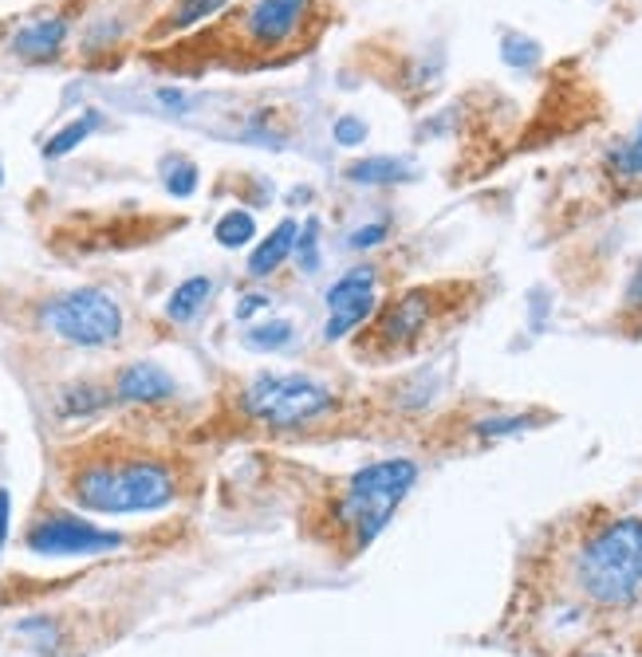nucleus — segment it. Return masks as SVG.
I'll use <instances>...</instances> for the list:
<instances>
[{
  "mask_svg": "<svg viewBox=\"0 0 642 657\" xmlns=\"http://www.w3.org/2000/svg\"><path fill=\"white\" fill-rule=\"evenodd\" d=\"M489 288L481 280H425L383 295L375 315L351 339V354L363 366L415 363L462 331L481 312Z\"/></svg>",
  "mask_w": 642,
  "mask_h": 657,
  "instance_id": "nucleus-1",
  "label": "nucleus"
},
{
  "mask_svg": "<svg viewBox=\"0 0 642 657\" xmlns=\"http://www.w3.org/2000/svg\"><path fill=\"white\" fill-rule=\"evenodd\" d=\"M68 496L100 516L159 512L178 496V472L154 453L87 449L68 477Z\"/></svg>",
  "mask_w": 642,
  "mask_h": 657,
  "instance_id": "nucleus-2",
  "label": "nucleus"
},
{
  "mask_svg": "<svg viewBox=\"0 0 642 657\" xmlns=\"http://www.w3.org/2000/svg\"><path fill=\"white\" fill-rule=\"evenodd\" d=\"M568 579L592 610H631L642 599V516H607L572 548Z\"/></svg>",
  "mask_w": 642,
  "mask_h": 657,
  "instance_id": "nucleus-3",
  "label": "nucleus"
},
{
  "mask_svg": "<svg viewBox=\"0 0 642 657\" xmlns=\"http://www.w3.org/2000/svg\"><path fill=\"white\" fill-rule=\"evenodd\" d=\"M418 484V461L410 457H386L355 469L336 484L331 501V520L347 543V555H363L378 540V531L390 524L398 504L410 496Z\"/></svg>",
  "mask_w": 642,
  "mask_h": 657,
  "instance_id": "nucleus-4",
  "label": "nucleus"
},
{
  "mask_svg": "<svg viewBox=\"0 0 642 657\" xmlns=\"http://www.w3.org/2000/svg\"><path fill=\"white\" fill-rule=\"evenodd\" d=\"M336 20V0H253L237 12V56L245 68H268L312 51Z\"/></svg>",
  "mask_w": 642,
  "mask_h": 657,
  "instance_id": "nucleus-5",
  "label": "nucleus"
},
{
  "mask_svg": "<svg viewBox=\"0 0 642 657\" xmlns=\"http://www.w3.org/2000/svg\"><path fill=\"white\" fill-rule=\"evenodd\" d=\"M237 406L248 422L268 425L280 433L312 430V425H331L351 410V398L336 386L319 383L300 371H265L253 374L237 394Z\"/></svg>",
  "mask_w": 642,
  "mask_h": 657,
  "instance_id": "nucleus-6",
  "label": "nucleus"
},
{
  "mask_svg": "<svg viewBox=\"0 0 642 657\" xmlns=\"http://www.w3.org/2000/svg\"><path fill=\"white\" fill-rule=\"evenodd\" d=\"M40 327L71 347H115L122 339V307L100 288H75L40 307Z\"/></svg>",
  "mask_w": 642,
  "mask_h": 657,
  "instance_id": "nucleus-7",
  "label": "nucleus"
},
{
  "mask_svg": "<svg viewBox=\"0 0 642 657\" xmlns=\"http://www.w3.org/2000/svg\"><path fill=\"white\" fill-rule=\"evenodd\" d=\"M378 280H383V265L366 260V265L347 268L336 284L327 288L324 292V300H327L324 343H339V339L359 331V327L375 315L378 300H383V295H378Z\"/></svg>",
  "mask_w": 642,
  "mask_h": 657,
  "instance_id": "nucleus-8",
  "label": "nucleus"
},
{
  "mask_svg": "<svg viewBox=\"0 0 642 657\" xmlns=\"http://www.w3.org/2000/svg\"><path fill=\"white\" fill-rule=\"evenodd\" d=\"M24 543L36 555H95V551L119 548L122 536L119 531L95 528L91 520L68 516V512H51V516H40V520L32 524Z\"/></svg>",
  "mask_w": 642,
  "mask_h": 657,
  "instance_id": "nucleus-9",
  "label": "nucleus"
},
{
  "mask_svg": "<svg viewBox=\"0 0 642 657\" xmlns=\"http://www.w3.org/2000/svg\"><path fill=\"white\" fill-rule=\"evenodd\" d=\"M115 402L122 406H154V402H170L174 394H178V383H174V374L159 363H127L119 374H115Z\"/></svg>",
  "mask_w": 642,
  "mask_h": 657,
  "instance_id": "nucleus-10",
  "label": "nucleus"
},
{
  "mask_svg": "<svg viewBox=\"0 0 642 657\" xmlns=\"http://www.w3.org/2000/svg\"><path fill=\"white\" fill-rule=\"evenodd\" d=\"M603 177L619 201L642 193V118L603 157Z\"/></svg>",
  "mask_w": 642,
  "mask_h": 657,
  "instance_id": "nucleus-11",
  "label": "nucleus"
},
{
  "mask_svg": "<svg viewBox=\"0 0 642 657\" xmlns=\"http://www.w3.org/2000/svg\"><path fill=\"white\" fill-rule=\"evenodd\" d=\"M296 240H300V225L292 221V216H284V221H280V225L272 228L257 248H253V256H248V275H253V280L272 275L280 265H284L288 256L296 253Z\"/></svg>",
  "mask_w": 642,
  "mask_h": 657,
  "instance_id": "nucleus-12",
  "label": "nucleus"
},
{
  "mask_svg": "<svg viewBox=\"0 0 642 657\" xmlns=\"http://www.w3.org/2000/svg\"><path fill=\"white\" fill-rule=\"evenodd\" d=\"M68 20L63 16H44V20H32V24H24L21 32H16V39H12V48H16V56L24 59H51L56 51L63 48V39H68Z\"/></svg>",
  "mask_w": 642,
  "mask_h": 657,
  "instance_id": "nucleus-13",
  "label": "nucleus"
},
{
  "mask_svg": "<svg viewBox=\"0 0 642 657\" xmlns=\"http://www.w3.org/2000/svg\"><path fill=\"white\" fill-rule=\"evenodd\" d=\"M611 327H615V335H627V339H639L642 335V256L634 260L627 284H622Z\"/></svg>",
  "mask_w": 642,
  "mask_h": 657,
  "instance_id": "nucleus-14",
  "label": "nucleus"
},
{
  "mask_svg": "<svg viewBox=\"0 0 642 657\" xmlns=\"http://www.w3.org/2000/svg\"><path fill=\"white\" fill-rule=\"evenodd\" d=\"M209 295H213V280H209V275H189V280H182V284L170 292L166 315L174 324H189V319L206 307Z\"/></svg>",
  "mask_w": 642,
  "mask_h": 657,
  "instance_id": "nucleus-15",
  "label": "nucleus"
},
{
  "mask_svg": "<svg viewBox=\"0 0 642 657\" xmlns=\"http://www.w3.org/2000/svg\"><path fill=\"white\" fill-rule=\"evenodd\" d=\"M225 4H229V0H174V9L166 12V20L159 24V32H154V36H174V32L198 28L201 20L218 16Z\"/></svg>",
  "mask_w": 642,
  "mask_h": 657,
  "instance_id": "nucleus-16",
  "label": "nucleus"
},
{
  "mask_svg": "<svg viewBox=\"0 0 642 657\" xmlns=\"http://www.w3.org/2000/svg\"><path fill=\"white\" fill-rule=\"evenodd\" d=\"M110 402H115V390H107V386L75 383L60 394V413L63 418H91V413H100Z\"/></svg>",
  "mask_w": 642,
  "mask_h": 657,
  "instance_id": "nucleus-17",
  "label": "nucleus"
},
{
  "mask_svg": "<svg viewBox=\"0 0 642 657\" xmlns=\"http://www.w3.org/2000/svg\"><path fill=\"white\" fill-rule=\"evenodd\" d=\"M347 177L359 181V186H395L410 174H406V162H398V157H366V162L347 166Z\"/></svg>",
  "mask_w": 642,
  "mask_h": 657,
  "instance_id": "nucleus-18",
  "label": "nucleus"
},
{
  "mask_svg": "<svg viewBox=\"0 0 642 657\" xmlns=\"http://www.w3.org/2000/svg\"><path fill=\"white\" fill-rule=\"evenodd\" d=\"M296 339V327L288 324V319H272V324H257L248 327L245 335H241V343L248 347V351L257 354H272V351H284L288 343Z\"/></svg>",
  "mask_w": 642,
  "mask_h": 657,
  "instance_id": "nucleus-19",
  "label": "nucleus"
},
{
  "mask_svg": "<svg viewBox=\"0 0 642 657\" xmlns=\"http://www.w3.org/2000/svg\"><path fill=\"white\" fill-rule=\"evenodd\" d=\"M213 236H218L221 248H245L248 240L257 236V221H253V213H245V209H229L218 221V228H213Z\"/></svg>",
  "mask_w": 642,
  "mask_h": 657,
  "instance_id": "nucleus-20",
  "label": "nucleus"
},
{
  "mask_svg": "<svg viewBox=\"0 0 642 657\" xmlns=\"http://www.w3.org/2000/svg\"><path fill=\"white\" fill-rule=\"evenodd\" d=\"M95 127H100V110H87V115H80L75 122H68V127H63L60 134H51V138H48V146H44V157H63V154H71V150L80 146L83 138H87Z\"/></svg>",
  "mask_w": 642,
  "mask_h": 657,
  "instance_id": "nucleus-21",
  "label": "nucleus"
},
{
  "mask_svg": "<svg viewBox=\"0 0 642 657\" xmlns=\"http://www.w3.org/2000/svg\"><path fill=\"white\" fill-rule=\"evenodd\" d=\"M166 189L170 197H189L194 189H198V166L189 162V157H166Z\"/></svg>",
  "mask_w": 642,
  "mask_h": 657,
  "instance_id": "nucleus-22",
  "label": "nucleus"
},
{
  "mask_svg": "<svg viewBox=\"0 0 642 657\" xmlns=\"http://www.w3.org/2000/svg\"><path fill=\"white\" fill-rule=\"evenodd\" d=\"M319 225L316 221H307L304 228H300V240H296V260L304 272H319Z\"/></svg>",
  "mask_w": 642,
  "mask_h": 657,
  "instance_id": "nucleus-23",
  "label": "nucleus"
},
{
  "mask_svg": "<svg viewBox=\"0 0 642 657\" xmlns=\"http://www.w3.org/2000/svg\"><path fill=\"white\" fill-rule=\"evenodd\" d=\"M386 236H390V221H371V225L355 228V233H351V240H347V245L355 248V253H363V248H375V245H383Z\"/></svg>",
  "mask_w": 642,
  "mask_h": 657,
  "instance_id": "nucleus-24",
  "label": "nucleus"
},
{
  "mask_svg": "<svg viewBox=\"0 0 642 657\" xmlns=\"http://www.w3.org/2000/svg\"><path fill=\"white\" fill-rule=\"evenodd\" d=\"M331 134H336L339 146H359V142H366V122H363V118H355V115H343Z\"/></svg>",
  "mask_w": 642,
  "mask_h": 657,
  "instance_id": "nucleus-25",
  "label": "nucleus"
},
{
  "mask_svg": "<svg viewBox=\"0 0 642 657\" xmlns=\"http://www.w3.org/2000/svg\"><path fill=\"white\" fill-rule=\"evenodd\" d=\"M268 307V295H260V292H253V295H245L237 304V319H253L257 312H265Z\"/></svg>",
  "mask_w": 642,
  "mask_h": 657,
  "instance_id": "nucleus-26",
  "label": "nucleus"
},
{
  "mask_svg": "<svg viewBox=\"0 0 642 657\" xmlns=\"http://www.w3.org/2000/svg\"><path fill=\"white\" fill-rule=\"evenodd\" d=\"M9 489H0V548H4V540H9Z\"/></svg>",
  "mask_w": 642,
  "mask_h": 657,
  "instance_id": "nucleus-27",
  "label": "nucleus"
},
{
  "mask_svg": "<svg viewBox=\"0 0 642 657\" xmlns=\"http://www.w3.org/2000/svg\"><path fill=\"white\" fill-rule=\"evenodd\" d=\"M159 98L166 103V107H186V95H182V91H174V87H162Z\"/></svg>",
  "mask_w": 642,
  "mask_h": 657,
  "instance_id": "nucleus-28",
  "label": "nucleus"
},
{
  "mask_svg": "<svg viewBox=\"0 0 642 657\" xmlns=\"http://www.w3.org/2000/svg\"><path fill=\"white\" fill-rule=\"evenodd\" d=\"M0 186H4V169H0Z\"/></svg>",
  "mask_w": 642,
  "mask_h": 657,
  "instance_id": "nucleus-29",
  "label": "nucleus"
}]
</instances>
